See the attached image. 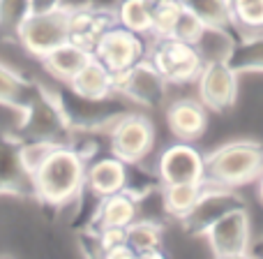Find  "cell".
<instances>
[{
    "mask_svg": "<svg viewBox=\"0 0 263 259\" xmlns=\"http://www.w3.org/2000/svg\"><path fill=\"white\" fill-rule=\"evenodd\" d=\"M86 167L88 162L74 146L58 144L30 174L32 197L51 209L74 204L86 187Z\"/></svg>",
    "mask_w": 263,
    "mask_h": 259,
    "instance_id": "6da1fadb",
    "label": "cell"
},
{
    "mask_svg": "<svg viewBox=\"0 0 263 259\" xmlns=\"http://www.w3.org/2000/svg\"><path fill=\"white\" fill-rule=\"evenodd\" d=\"M205 160V181L215 185L238 187L259 181L263 174V146L259 141H229L215 148Z\"/></svg>",
    "mask_w": 263,
    "mask_h": 259,
    "instance_id": "7a4b0ae2",
    "label": "cell"
},
{
    "mask_svg": "<svg viewBox=\"0 0 263 259\" xmlns=\"http://www.w3.org/2000/svg\"><path fill=\"white\" fill-rule=\"evenodd\" d=\"M148 54L145 58L159 70L168 83H190L196 81L203 60L196 51V44H190L185 40H178L173 35L148 37Z\"/></svg>",
    "mask_w": 263,
    "mask_h": 259,
    "instance_id": "3957f363",
    "label": "cell"
},
{
    "mask_svg": "<svg viewBox=\"0 0 263 259\" xmlns=\"http://www.w3.org/2000/svg\"><path fill=\"white\" fill-rule=\"evenodd\" d=\"M69 40V7L28 14L16 32V46L28 58L40 63L49 51Z\"/></svg>",
    "mask_w": 263,
    "mask_h": 259,
    "instance_id": "277c9868",
    "label": "cell"
},
{
    "mask_svg": "<svg viewBox=\"0 0 263 259\" xmlns=\"http://www.w3.org/2000/svg\"><path fill=\"white\" fill-rule=\"evenodd\" d=\"M114 86L116 95H120L132 105L145 107V109L164 105L168 91V81L148 58L139 60L125 72H114Z\"/></svg>",
    "mask_w": 263,
    "mask_h": 259,
    "instance_id": "5b68a950",
    "label": "cell"
},
{
    "mask_svg": "<svg viewBox=\"0 0 263 259\" xmlns=\"http://www.w3.org/2000/svg\"><path fill=\"white\" fill-rule=\"evenodd\" d=\"M208 248L215 257L236 259L250 255L252 246V227H250V211L245 206L231 209L219 220H215L203 232Z\"/></svg>",
    "mask_w": 263,
    "mask_h": 259,
    "instance_id": "8992f818",
    "label": "cell"
},
{
    "mask_svg": "<svg viewBox=\"0 0 263 259\" xmlns=\"http://www.w3.org/2000/svg\"><path fill=\"white\" fill-rule=\"evenodd\" d=\"M145 54H148V37L120 23H114L92 49V56L111 72H125L139 60H143Z\"/></svg>",
    "mask_w": 263,
    "mask_h": 259,
    "instance_id": "52a82bcc",
    "label": "cell"
},
{
    "mask_svg": "<svg viewBox=\"0 0 263 259\" xmlns=\"http://www.w3.org/2000/svg\"><path fill=\"white\" fill-rule=\"evenodd\" d=\"M109 153L123 162H143L155 146V128L145 116L125 111L109 130Z\"/></svg>",
    "mask_w": 263,
    "mask_h": 259,
    "instance_id": "ba28073f",
    "label": "cell"
},
{
    "mask_svg": "<svg viewBox=\"0 0 263 259\" xmlns=\"http://www.w3.org/2000/svg\"><path fill=\"white\" fill-rule=\"evenodd\" d=\"M245 206L240 199V195L236 192V187H227V185H215V183L205 181V187L201 192L199 201L194 204V209L180 220L185 225V229L194 236H203V232L219 220L224 213H229L231 209Z\"/></svg>",
    "mask_w": 263,
    "mask_h": 259,
    "instance_id": "9c48e42d",
    "label": "cell"
},
{
    "mask_svg": "<svg viewBox=\"0 0 263 259\" xmlns=\"http://www.w3.org/2000/svg\"><path fill=\"white\" fill-rule=\"evenodd\" d=\"M196 88L205 109L227 111L238 100V72L229 63H203Z\"/></svg>",
    "mask_w": 263,
    "mask_h": 259,
    "instance_id": "30bf717a",
    "label": "cell"
},
{
    "mask_svg": "<svg viewBox=\"0 0 263 259\" xmlns=\"http://www.w3.org/2000/svg\"><path fill=\"white\" fill-rule=\"evenodd\" d=\"M157 176L162 183H199L205 181V160L192 141H176L159 155Z\"/></svg>",
    "mask_w": 263,
    "mask_h": 259,
    "instance_id": "8fae6325",
    "label": "cell"
},
{
    "mask_svg": "<svg viewBox=\"0 0 263 259\" xmlns=\"http://www.w3.org/2000/svg\"><path fill=\"white\" fill-rule=\"evenodd\" d=\"M114 23H118L116 21V9L97 7V5L90 3L69 7V40L92 54L100 37Z\"/></svg>",
    "mask_w": 263,
    "mask_h": 259,
    "instance_id": "7c38bea8",
    "label": "cell"
},
{
    "mask_svg": "<svg viewBox=\"0 0 263 259\" xmlns=\"http://www.w3.org/2000/svg\"><path fill=\"white\" fill-rule=\"evenodd\" d=\"M127 185V162L116 158L114 153L97 155L86 167V187L83 190L92 197H106L125 190Z\"/></svg>",
    "mask_w": 263,
    "mask_h": 259,
    "instance_id": "4fadbf2b",
    "label": "cell"
},
{
    "mask_svg": "<svg viewBox=\"0 0 263 259\" xmlns=\"http://www.w3.org/2000/svg\"><path fill=\"white\" fill-rule=\"evenodd\" d=\"M166 125L178 141H196L208 128V109L201 100L182 97L168 105Z\"/></svg>",
    "mask_w": 263,
    "mask_h": 259,
    "instance_id": "5bb4252c",
    "label": "cell"
},
{
    "mask_svg": "<svg viewBox=\"0 0 263 259\" xmlns=\"http://www.w3.org/2000/svg\"><path fill=\"white\" fill-rule=\"evenodd\" d=\"M139 218V201L127 190L114 192V195L100 197L95 211L90 215V222L86 229H102V227H127Z\"/></svg>",
    "mask_w": 263,
    "mask_h": 259,
    "instance_id": "9a60e30c",
    "label": "cell"
},
{
    "mask_svg": "<svg viewBox=\"0 0 263 259\" xmlns=\"http://www.w3.org/2000/svg\"><path fill=\"white\" fill-rule=\"evenodd\" d=\"M65 86L79 97L86 100H106V97L116 95L114 86V72L106 65H102L100 60L92 56Z\"/></svg>",
    "mask_w": 263,
    "mask_h": 259,
    "instance_id": "2e32d148",
    "label": "cell"
},
{
    "mask_svg": "<svg viewBox=\"0 0 263 259\" xmlns=\"http://www.w3.org/2000/svg\"><path fill=\"white\" fill-rule=\"evenodd\" d=\"M90 58H92L90 51L79 46V44H74L72 40H67V42L55 46L53 51H49V54L40 60V65L44 67V72L49 74V77L55 79V81L67 83Z\"/></svg>",
    "mask_w": 263,
    "mask_h": 259,
    "instance_id": "e0dca14e",
    "label": "cell"
},
{
    "mask_svg": "<svg viewBox=\"0 0 263 259\" xmlns=\"http://www.w3.org/2000/svg\"><path fill=\"white\" fill-rule=\"evenodd\" d=\"M125 236H127V243L136 257H164V229L159 225V220L139 215L134 222L125 227Z\"/></svg>",
    "mask_w": 263,
    "mask_h": 259,
    "instance_id": "ac0fdd59",
    "label": "cell"
},
{
    "mask_svg": "<svg viewBox=\"0 0 263 259\" xmlns=\"http://www.w3.org/2000/svg\"><path fill=\"white\" fill-rule=\"evenodd\" d=\"M240 32L227 23V26H208L205 23L201 37L196 40V51L201 54L203 63H229L231 51Z\"/></svg>",
    "mask_w": 263,
    "mask_h": 259,
    "instance_id": "d6986e66",
    "label": "cell"
},
{
    "mask_svg": "<svg viewBox=\"0 0 263 259\" xmlns=\"http://www.w3.org/2000/svg\"><path fill=\"white\" fill-rule=\"evenodd\" d=\"M32 88H35V79L26 77L23 70L14 67L9 60L0 58V105L21 111Z\"/></svg>",
    "mask_w": 263,
    "mask_h": 259,
    "instance_id": "ffe728a7",
    "label": "cell"
},
{
    "mask_svg": "<svg viewBox=\"0 0 263 259\" xmlns=\"http://www.w3.org/2000/svg\"><path fill=\"white\" fill-rule=\"evenodd\" d=\"M203 187H205V181H199V183H162L159 199H162L164 213L173 215L176 220H182L192 209H194V204L199 201Z\"/></svg>",
    "mask_w": 263,
    "mask_h": 259,
    "instance_id": "44dd1931",
    "label": "cell"
},
{
    "mask_svg": "<svg viewBox=\"0 0 263 259\" xmlns=\"http://www.w3.org/2000/svg\"><path fill=\"white\" fill-rule=\"evenodd\" d=\"M229 65L238 74L242 72H263V30L247 32L236 40V46L231 51Z\"/></svg>",
    "mask_w": 263,
    "mask_h": 259,
    "instance_id": "7402d4cb",
    "label": "cell"
},
{
    "mask_svg": "<svg viewBox=\"0 0 263 259\" xmlns=\"http://www.w3.org/2000/svg\"><path fill=\"white\" fill-rule=\"evenodd\" d=\"M116 21L139 35L150 37L153 30V5L148 0H120L116 5Z\"/></svg>",
    "mask_w": 263,
    "mask_h": 259,
    "instance_id": "603a6c76",
    "label": "cell"
},
{
    "mask_svg": "<svg viewBox=\"0 0 263 259\" xmlns=\"http://www.w3.org/2000/svg\"><path fill=\"white\" fill-rule=\"evenodd\" d=\"M30 14V0H0V44H16V32Z\"/></svg>",
    "mask_w": 263,
    "mask_h": 259,
    "instance_id": "cb8c5ba5",
    "label": "cell"
},
{
    "mask_svg": "<svg viewBox=\"0 0 263 259\" xmlns=\"http://www.w3.org/2000/svg\"><path fill=\"white\" fill-rule=\"evenodd\" d=\"M231 26L240 35L263 30V0H231Z\"/></svg>",
    "mask_w": 263,
    "mask_h": 259,
    "instance_id": "d4e9b609",
    "label": "cell"
},
{
    "mask_svg": "<svg viewBox=\"0 0 263 259\" xmlns=\"http://www.w3.org/2000/svg\"><path fill=\"white\" fill-rule=\"evenodd\" d=\"M182 5L208 26L231 23V0H182Z\"/></svg>",
    "mask_w": 263,
    "mask_h": 259,
    "instance_id": "484cf974",
    "label": "cell"
},
{
    "mask_svg": "<svg viewBox=\"0 0 263 259\" xmlns=\"http://www.w3.org/2000/svg\"><path fill=\"white\" fill-rule=\"evenodd\" d=\"M182 9H185L182 0H162V3L153 5V30H150V37L171 35Z\"/></svg>",
    "mask_w": 263,
    "mask_h": 259,
    "instance_id": "4316f807",
    "label": "cell"
},
{
    "mask_svg": "<svg viewBox=\"0 0 263 259\" xmlns=\"http://www.w3.org/2000/svg\"><path fill=\"white\" fill-rule=\"evenodd\" d=\"M205 23L201 21L199 16H196L194 12H190V9H182L180 19L176 21V26H173V37H178V40H185L190 42V44H196V40L201 37V32H203Z\"/></svg>",
    "mask_w": 263,
    "mask_h": 259,
    "instance_id": "83f0119b",
    "label": "cell"
},
{
    "mask_svg": "<svg viewBox=\"0 0 263 259\" xmlns=\"http://www.w3.org/2000/svg\"><path fill=\"white\" fill-rule=\"evenodd\" d=\"M65 0H30V14L37 12H51V9L63 7Z\"/></svg>",
    "mask_w": 263,
    "mask_h": 259,
    "instance_id": "f1b7e54d",
    "label": "cell"
},
{
    "mask_svg": "<svg viewBox=\"0 0 263 259\" xmlns=\"http://www.w3.org/2000/svg\"><path fill=\"white\" fill-rule=\"evenodd\" d=\"M90 5H97V7H106V9H116V5L120 0H88Z\"/></svg>",
    "mask_w": 263,
    "mask_h": 259,
    "instance_id": "f546056e",
    "label": "cell"
},
{
    "mask_svg": "<svg viewBox=\"0 0 263 259\" xmlns=\"http://www.w3.org/2000/svg\"><path fill=\"white\" fill-rule=\"evenodd\" d=\"M250 252H252V255L263 257V241H261V243H256V246H250Z\"/></svg>",
    "mask_w": 263,
    "mask_h": 259,
    "instance_id": "4dcf8cb0",
    "label": "cell"
},
{
    "mask_svg": "<svg viewBox=\"0 0 263 259\" xmlns=\"http://www.w3.org/2000/svg\"><path fill=\"white\" fill-rule=\"evenodd\" d=\"M88 0H65V7H77V5H86Z\"/></svg>",
    "mask_w": 263,
    "mask_h": 259,
    "instance_id": "1f68e13d",
    "label": "cell"
},
{
    "mask_svg": "<svg viewBox=\"0 0 263 259\" xmlns=\"http://www.w3.org/2000/svg\"><path fill=\"white\" fill-rule=\"evenodd\" d=\"M259 199H261V204H263V174L259 176Z\"/></svg>",
    "mask_w": 263,
    "mask_h": 259,
    "instance_id": "d6a6232c",
    "label": "cell"
},
{
    "mask_svg": "<svg viewBox=\"0 0 263 259\" xmlns=\"http://www.w3.org/2000/svg\"><path fill=\"white\" fill-rule=\"evenodd\" d=\"M148 3L150 5H157V3H162V0H148Z\"/></svg>",
    "mask_w": 263,
    "mask_h": 259,
    "instance_id": "836d02e7",
    "label": "cell"
}]
</instances>
